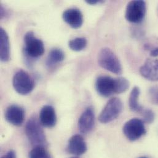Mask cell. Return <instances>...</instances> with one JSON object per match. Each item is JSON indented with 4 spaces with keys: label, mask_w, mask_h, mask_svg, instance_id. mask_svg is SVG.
Returning <instances> with one entry per match:
<instances>
[{
    "label": "cell",
    "mask_w": 158,
    "mask_h": 158,
    "mask_svg": "<svg viewBox=\"0 0 158 158\" xmlns=\"http://www.w3.org/2000/svg\"><path fill=\"white\" fill-rule=\"evenodd\" d=\"M41 124L35 116L30 118L25 125V134L34 147H46L48 142Z\"/></svg>",
    "instance_id": "cell-1"
},
{
    "label": "cell",
    "mask_w": 158,
    "mask_h": 158,
    "mask_svg": "<svg viewBox=\"0 0 158 158\" xmlns=\"http://www.w3.org/2000/svg\"><path fill=\"white\" fill-rule=\"evenodd\" d=\"M98 65L103 69L116 75H121L123 67L117 56L108 48L100 49L97 57Z\"/></svg>",
    "instance_id": "cell-2"
},
{
    "label": "cell",
    "mask_w": 158,
    "mask_h": 158,
    "mask_svg": "<svg viewBox=\"0 0 158 158\" xmlns=\"http://www.w3.org/2000/svg\"><path fill=\"white\" fill-rule=\"evenodd\" d=\"M123 108V103L119 98L113 97L111 98L100 113L98 117L99 121L106 124L114 121L120 115Z\"/></svg>",
    "instance_id": "cell-3"
},
{
    "label": "cell",
    "mask_w": 158,
    "mask_h": 158,
    "mask_svg": "<svg viewBox=\"0 0 158 158\" xmlns=\"http://www.w3.org/2000/svg\"><path fill=\"white\" fill-rule=\"evenodd\" d=\"M25 52L30 58H38L44 52L43 42L37 38L33 31H29L24 35Z\"/></svg>",
    "instance_id": "cell-4"
},
{
    "label": "cell",
    "mask_w": 158,
    "mask_h": 158,
    "mask_svg": "<svg viewBox=\"0 0 158 158\" xmlns=\"http://www.w3.org/2000/svg\"><path fill=\"white\" fill-rule=\"evenodd\" d=\"M147 12V4L142 0L130 1L126 7L125 17L131 23H138L143 21Z\"/></svg>",
    "instance_id": "cell-5"
},
{
    "label": "cell",
    "mask_w": 158,
    "mask_h": 158,
    "mask_svg": "<svg viewBox=\"0 0 158 158\" xmlns=\"http://www.w3.org/2000/svg\"><path fill=\"white\" fill-rule=\"evenodd\" d=\"M12 84L15 91L23 95L30 94L35 87L34 80L23 70H19L14 75Z\"/></svg>",
    "instance_id": "cell-6"
},
{
    "label": "cell",
    "mask_w": 158,
    "mask_h": 158,
    "mask_svg": "<svg viewBox=\"0 0 158 158\" xmlns=\"http://www.w3.org/2000/svg\"><path fill=\"white\" fill-rule=\"evenodd\" d=\"M123 131L126 138L132 142L139 139L147 132L145 123L138 118H132L126 122Z\"/></svg>",
    "instance_id": "cell-7"
},
{
    "label": "cell",
    "mask_w": 158,
    "mask_h": 158,
    "mask_svg": "<svg viewBox=\"0 0 158 158\" xmlns=\"http://www.w3.org/2000/svg\"><path fill=\"white\" fill-rule=\"evenodd\" d=\"M95 88L98 94L103 97L116 94V78L108 76H100L96 79Z\"/></svg>",
    "instance_id": "cell-8"
},
{
    "label": "cell",
    "mask_w": 158,
    "mask_h": 158,
    "mask_svg": "<svg viewBox=\"0 0 158 158\" xmlns=\"http://www.w3.org/2000/svg\"><path fill=\"white\" fill-rule=\"evenodd\" d=\"M5 118L9 123L15 126H20L24 121L25 111L19 105H11L6 110Z\"/></svg>",
    "instance_id": "cell-9"
},
{
    "label": "cell",
    "mask_w": 158,
    "mask_h": 158,
    "mask_svg": "<svg viewBox=\"0 0 158 158\" xmlns=\"http://www.w3.org/2000/svg\"><path fill=\"white\" fill-rule=\"evenodd\" d=\"M95 124V113L92 107H88L82 113L78 120V129L82 134L90 132Z\"/></svg>",
    "instance_id": "cell-10"
},
{
    "label": "cell",
    "mask_w": 158,
    "mask_h": 158,
    "mask_svg": "<svg viewBox=\"0 0 158 158\" xmlns=\"http://www.w3.org/2000/svg\"><path fill=\"white\" fill-rule=\"evenodd\" d=\"M140 73L145 79L158 81V59H147L140 68Z\"/></svg>",
    "instance_id": "cell-11"
},
{
    "label": "cell",
    "mask_w": 158,
    "mask_h": 158,
    "mask_svg": "<svg viewBox=\"0 0 158 158\" xmlns=\"http://www.w3.org/2000/svg\"><path fill=\"white\" fill-rule=\"evenodd\" d=\"M64 20L72 28L77 29L83 23V15L77 8H70L65 10L62 15Z\"/></svg>",
    "instance_id": "cell-12"
},
{
    "label": "cell",
    "mask_w": 158,
    "mask_h": 158,
    "mask_svg": "<svg viewBox=\"0 0 158 158\" xmlns=\"http://www.w3.org/2000/svg\"><path fill=\"white\" fill-rule=\"evenodd\" d=\"M41 124L46 127H53L57 123V116L55 109L51 105L44 106L40 113L39 117Z\"/></svg>",
    "instance_id": "cell-13"
},
{
    "label": "cell",
    "mask_w": 158,
    "mask_h": 158,
    "mask_svg": "<svg viewBox=\"0 0 158 158\" xmlns=\"http://www.w3.org/2000/svg\"><path fill=\"white\" fill-rule=\"evenodd\" d=\"M87 149L86 143L83 137L80 135H73L69 141L67 150L72 155H82L86 152Z\"/></svg>",
    "instance_id": "cell-14"
},
{
    "label": "cell",
    "mask_w": 158,
    "mask_h": 158,
    "mask_svg": "<svg viewBox=\"0 0 158 158\" xmlns=\"http://www.w3.org/2000/svg\"><path fill=\"white\" fill-rule=\"evenodd\" d=\"M0 59L2 62L10 59V43L7 32L2 28H0Z\"/></svg>",
    "instance_id": "cell-15"
},
{
    "label": "cell",
    "mask_w": 158,
    "mask_h": 158,
    "mask_svg": "<svg viewBox=\"0 0 158 158\" xmlns=\"http://www.w3.org/2000/svg\"><path fill=\"white\" fill-rule=\"evenodd\" d=\"M140 92V89L138 87L135 86L132 89L129 98V106L131 111L141 114L145 108L139 102Z\"/></svg>",
    "instance_id": "cell-16"
},
{
    "label": "cell",
    "mask_w": 158,
    "mask_h": 158,
    "mask_svg": "<svg viewBox=\"0 0 158 158\" xmlns=\"http://www.w3.org/2000/svg\"><path fill=\"white\" fill-rule=\"evenodd\" d=\"M64 59L65 54L63 51L59 48H54L49 52L46 63L48 67H52L62 62Z\"/></svg>",
    "instance_id": "cell-17"
},
{
    "label": "cell",
    "mask_w": 158,
    "mask_h": 158,
    "mask_svg": "<svg viewBox=\"0 0 158 158\" xmlns=\"http://www.w3.org/2000/svg\"><path fill=\"white\" fill-rule=\"evenodd\" d=\"M87 44L86 38L83 37L76 38L69 42V48L73 51L79 52L85 48Z\"/></svg>",
    "instance_id": "cell-18"
},
{
    "label": "cell",
    "mask_w": 158,
    "mask_h": 158,
    "mask_svg": "<svg viewBox=\"0 0 158 158\" xmlns=\"http://www.w3.org/2000/svg\"><path fill=\"white\" fill-rule=\"evenodd\" d=\"M29 158H51V156L45 147H34L29 153Z\"/></svg>",
    "instance_id": "cell-19"
},
{
    "label": "cell",
    "mask_w": 158,
    "mask_h": 158,
    "mask_svg": "<svg viewBox=\"0 0 158 158\" xmlns=\"http://www.w3.org/2000/svg\"><path fill=\"white\" fill-rule=\"evenodd\" d=\"M116 94L125 92L129 87V81L123 77L116 78Z\"/></svg>",
    "instance_id": "cell-20"
},
{
    "label": "cell",
    "mask_w": 158,
    "mask_h": 158,
    "mask_svg": "<svg viewBox=\"0 0 158 158\" xmlns=\"http://www.w3.org/2000/svg\"><path fill=\"white\" fill-rule=\"evenodd\" d=\"M140 114L142 116V120L145 123L151 124L153 122L155 119V114L152 110L145 108L143 111Z\"/></svg>",
    "instance_id": "cell-21"
},
{
    "label": "cell",
    "mask_w": 158,
    "mask_h": 158,
    "mask_svg": "<svg viewBox=\"0 0 158 158\" xmlns=\"http://www.w3.org/2000/svg\"><path fill=\"white\" fill-rule=\"evenodd\" d=\"M150 100L155 105H158V85L151 87L148 90Z\"/></svg>",
    "instance_id": "cell-22"
},
{
    "label": "cell",
    "mask_w": 158,
    "mask_h": 158,
    "mask_svg": "<svg viewBox=\"0 0 158 158\" xmlns=\"http://www.w3.org/2000/svg\"><path fill=\"white\" fill-rule=\"evenodd\" d=\"M1 158H16V155L14 151L10 150Z\"/></svg>",
    "instance_id": "cell-23"
},
{
    "label": "cell",
    "mask_w": 158,
    "mask_h": 158,
    "mask_svg": "<svg viewBox=\"0 0 158 158\" xmlns=\"http://www.w3.org/2000/svg\"><path fill=\"white\" fill-rule=\"evenodd\" d=\"M150 55L152 57H158V47H156L151 50Z\"/></svg>",
    "instance_id": "cell-24"
},
{
    "label": "cell",
    "mask_w": 158,
    "mask_h": 158,
    "mask_svg": "<svg viewBox=\"0 0 158 158\" xmlns=\"http://www.w3.org/2000/svg\"><path fill=\"white\" fill-rule=\"evenodd\" d=\"M85 2L89 4H90V5H94V4H96L100 2H101L100 1H98V0H86Z\"/></svg>",
    "instance_id": "cell-25"
},
{
    "label": "cell",
    "mask_w": 158,
    "mask_h": 158,
    "mask_svg": "<svg viewBox=\"0 0 158 158\" xmlns=\"http://www.w3.org/2000/svg\"><path fill=\"white\" fill-rule=\"evenodd\" d=\"M147 158V157H140V158Z\"/></svg>",
    "instance_id": "cell-26"
},
{
    "label": "cell",
    "mask_w": 158,
    "mask_h": 158,
    "mask_svg": "<svg viewBox=\"0 0 158 158\" xmlns=\"http://www.w3.org/2000/svg\"></svg>",
    "instance_id": "cell-27"
}]
</instances>
